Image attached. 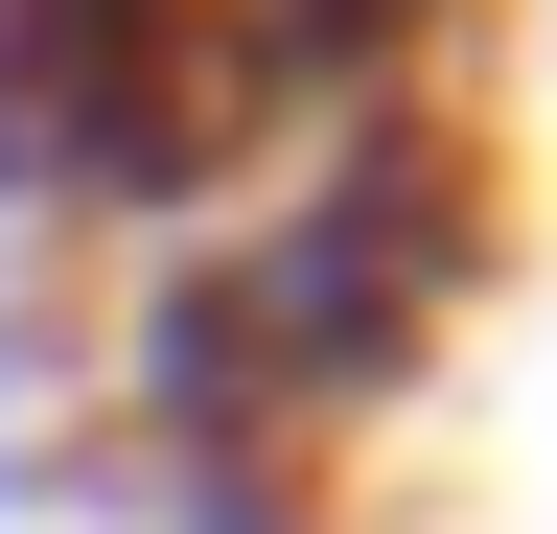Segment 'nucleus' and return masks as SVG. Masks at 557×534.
<instances>
[{
  "label": "nucleus",
  "instance_id": "nucleus-1",
  "mask_svg": "<svg viewBox=\"0 0 557 534\" xmlns=\"http://www.w3.org/2000/svg\"><path fill=\"white\" fill-rule=\"evenodd\" d=\"M465 280H487L465 116H348L256 233H209V256L139 280L116 419H139L163 488H278V442H348V419L418 395V349L465 325Z\"/></svg>",
  "mask_w": 557,
  "mask_h": 534
}]
</instances>
